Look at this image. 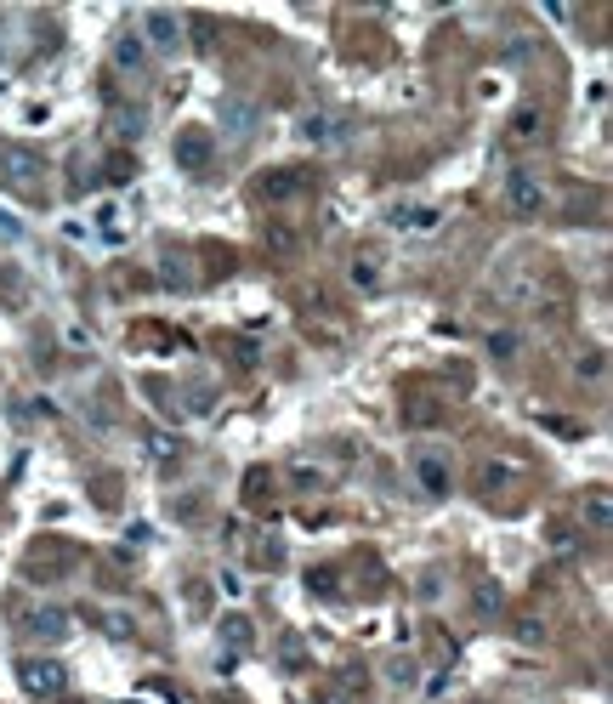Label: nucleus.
<instances>
[{
  "instance_id": "nucleus-1",
  "label": "nucleus",
  "mask_w": 613,
  "mask_h": 704,
  "mask_svg": "<svg viewBox=\"0 0 613 704\" xmlns=\"http://www.w3.org/2000/svg\"><path fill=\"white\" fill-rule=\"evenodd\" d=\"M0 188L18 199H40V188H46V159L35 148H23V142H6L0 148Z\"/></svg>"
},
{
  "instance_id": "nucleus-2",
  "label": "nucleus",
  "mask_w": 613,
  "mask_h": 704,
  "mask_svg": "<svg viewBox=\"0 0 613 704\" xmlns=\"http://www.w3.org/2000/svg\"><path fill=\"white\" fill-rule=\"evenodd\" d=\"M142 46H154V52H165V57H176L182 52V18L176 12H165V6H148L142 12Z\"/></svg>"
},
{
  "instance_id": "nucleus-3",
  "label": "nucleus",
  "mask_w": 613,
  "mask_h": 704,
  "mask_svg": "<svg viewBox=\"0 0 613 704\" xmlns=\"http://www.w3.org/2000/svg\"><path fill=\"white\" fill-rule=\"evenodd\" d=\"M18 676L35 699H57V693L69 687V665H63V659H23Z\"/></svg>"
},
{
  "instance_id": "nucleus-4",
  "label": "nucleus",
  "mask_w": 613,
  "mask_h": 704,
  "mask_svg": "<svg viewBox=\"0 0 613 704\" xmlns=\"http://www.w3.org/2000/svg\"><path fill=\"white\" fill-rule=\"evenodd\" d=\"M313 194V171H296V165H279V171L262 176V199L267 205H290V199Z\"/></svg>"
},
{
  "instance_id": "nucleus-5",
  "label": "nucleus",
  "mask_w": 613,
  "mask_h": 704,
  "mask_svg": "<svg viewBox=\"0 0 613 704\" xmlns=\"http://www.w3.org/2000/svg\"><path fill=\"white\" fill-rule=\"evenodd\" d=\"M506 205L517 216H540L545 211V182L540 171H511L506 176Z\"/></svg>"
},
{
  "instance_id": "nucleus-6",
  "label": "nucleus",
  "mask_w": 613,
  "mask_h": 704,
  "mask_svg": "<svg viewBox=\"0 0 613 704\" xmlns=\"http://www.w3.org/2000/svg\"><path fill=\"white\" fill-rule=\"evenodd\" d=\"M171 159L182 165V171H205V165L216 159V137H211V131H193V125H188V131H176Z\"/></svg>"
},
{
  "instance_id": "nucleus-7",
  "label": "nucleus",
  "mask_w": 613,
  "mask_h": 704,
  "mask_svg": "<svg viewBox=\"0 0 613 704\" xmlns=\"http://www.w3.org/2000/svg\"><path fill=\"white\" fill-rule=\"evenodd\" d=\"M545 125H551V114H545L540 103H523L506 120V142L511 148H534V142H545Z\"/></svg>"
},
{
  "instance_id": "nucleus-8",
  "label": "nucleus",
  "mask_w": 613,
  "mask_h": 704,
  "mask_svg": "<svg viewBox=\"0 0 613 704\" xmlns=\"http://www.w3.org/2000/svg\"><path fill=\"white\" fill-rule=\"evenodd\" d=\"M216 120H222V131H233V137H250V131L262 125V108L250 103V97H222Z\"/></svg>"
},
{
  "instance_id": "nucleus-9",
  "label": "nucleus",
  "mask_w": 613,
  "mask_h": 704,
  "mask_svg": "<svg viewBox=\"0 0 613 704\" xmlns=\"http://www.w3.org/2000/svg\"><path fill=\"white\" fill-rule=\"evenodd\" d=\"M29 631H35L40 642H63V636H69V608H57V602H40L35 614H29Z\"/></svg>"
},
{
  "instance_id": "nucleus-10",
  "label": "nucleus",
  "mask_w": 613,
  "mask_h": 704,
  "mask_svg": "<svg viewBox=\"0 0 613 704\" xmlns=\"http://www.w3.org/2000/svg\"><path fill=\"white\" fill-rule=\"evenodd\" d=\"M438 222H443L438 205H398V211H392V228L398 233H432Z\"/></svg>"
},
{
  "instance_id": "nucleus-11",
  "label": "nucleus",
  "mask_w": 613,
  "mask_h": 704,
  "mask_svg": "<svg viewBox=\"0 0 613 704\" xmlns=\"http://www.w3.org/2000/svg\"><path fill=\"white\" fill-rule=\"evenodd\" d=\"M301 137L318 142V148H330V142L347 137V120H335V114H307V120H301Z\"/></svg>"
},
{
  "instance_id": "nucleus-12",
  "label": "nucleus",
  "mask_w": 613,
  "mask_h": 704,
  "mask_svg": "<svg viewBox=\"0 0 613 704\" xmlns=\"http://www.w3.org/2000/svg\"><path fill=\"white\" fill-rule=\"evenodd\" d=\"M415 477L426 494H449V460L443 455H415Z\"/></svg>"
},
{
  "instance_id": "nucleus-13",
  "label": "nucleus",
  "mask_w": 613,
  "mask_h": 704,
  "mask_svg": "<svg viewBox=\"0 0 613 704\" xmlns=\"http://www.w3.org/2000/svg\"><path fill=\"white\" fill-rule=\"evenodd\" d=\"M142 63H148V46H142L137 29H125V35L114 40V69H131V74H137Z\"/></svg>"
},
{
  "instance_id": "nucleus-14",
  "label": "nucleus",
  "mask_w": 613,
  "mask_h": 704,
  "mask_svg": "<svg viewBox=\"0 0 613 704\" xmlns=\"http://www.w3.org/2000/svg\"><path fill=\"white\" fill-rule=\"evenodd\" d=\"M352 284H358V290H375V284H381V250H358V256H352Z\"/></svg>"
},
{
  "instance_id": "nucleus-15",
  "label": "nucleus",
  "mask_w": 613,
  "mask_h": 704,
  "mask_svg": "<svg viewBox=\"0 0 613 704\" xmlns=\"http://www.w3.org/2000/svg\"><path fill=\"white\" fill-rule=\"evenodd\" d=\"M517 352H523V335H517V330H506V324H500V330H489V358H500V364H511Z\"/></svg>"
},
{
  "instance_id": "nucleus-16",
  "label": "nucleus",
  "mask_w": 613,
  "mask_h": 704,
  "mask_svg": "<svg viewBox=\"0 0 613 704\" xmlns=\"http://www.w3.org/2000/svg\"><path fill=\"white\" fill-rule=\"evenodd\" d=\"M585 517H591L596 534H608V523H613V500H608V489H591V494H585Z\"/></svg>"
},
{
  "instance_id": "nucleus-17",
  "label": "nucleus",
  "mask_w": 613,
  "mask_h": 704,
  "mask_svg": "<svg viewBox=\"0 0 613 704\" xmlns=\"http://www.w3.org/2000/svg\"><path fill=\"white\" fill-rule=\"evenodd\" d=\"M108 131H114L120 142H131L142 131V108H114V114H108Z\"/></svg>"
},
{
  "instance_id": "nucleus-18",
  "label": "nucleus",
  "mask_w": 613,
  "mask_h": 704,
  "mask_svg": "<svg viewBox=\"0 0 613 704\" xmlns=\"http://www.w3.org/2000/svg\"><path fill=\"white\" fill-rule=\"evenodd\" d=\"M279 659H284L290 670H301V665H307V642H301L296 631H284V636H279Z\"/></svg>"
},
{
  "instance_id": "nucleus-19",
  "label": "nucleus",
  "mask_w": 613,
  "mask_h": 704,
  "mask_svg": "<svg viewBox=\"0 0 613 704\" xmlns=\"http://www.w3.org/2000/svg\"><path fill=\"white\" fill-rule=\"evenodd\" d=\"M506 608V591L500 585H477V614H500Z\"/></svg>"
},
{
  "instance_id": "nucleus-20",
  "label": "nucleus",
  "mask_w": 613,
  "mask_h": 704,
  "mask_svg": "<svg viewBox=\"0 0 613 704\" xmlns=\"http://www.w3.org/2000/svg\"><path fill=\"white\" fill-rule=\"evenodd\" d=\"M222 631H228V642H233V648H250V619H228Z\"/></svg>"
},
{
  "instance_id": "nucleus-21",
  "label": "nucleus",
  "mask_w": 613,
  "mask_h": 704,
  "mask_svg": "<svg viewBox=\"0 0 613 704\" xmlns=\"http://www.w3.org/2000/svg\"><path fill=\"white\" fill-rule=\"evenodd\" d=\"M432 421H443V409H432V404H415V409H409V426H432Z\"/></svg>"
},
{
  "instance_id": "nucleus-22",
  "label": "nucleus",
  "mask_w": 613,
  "mask_h": 704,
  "mask_svg": "<svg viewBox=\"0 0 613 704\" xmlns=\"http://www.w3.org/2000/svg\"><path fill=\"white\" fill-rule=\"evenodd\" d=\"M574 370L585 375V381H596V375H602V352H585V358H579Z\"/></svg>"
},
{
  "instance_id": "nucleus-23",
  "label": "nucleus",
  "mask_w": 613,
  "mask_h": 704,
  "mask_svg": "<svg viewBox=\"0 0 613 704\" xmlns=\"http://www.w3.org/2000/svg\"><path fill=\"white\" fill-rule=\"evenodd\" d=\"M290 472H296V483H301V489H318V466H307V460H296Z\"/></svg>"
},
{
  "instance_id": "nucleus-24",
  "label": "nucleus",
  "mask_w": 613,
  "mask_h": 704,
  "mask_svg": "<svg viewBox=\"0 0 613 704\" xmlns=\"http://www.w3.org/2000/svg\"><path fill=\"white\" fill-rule=\"evenodd\" d=\"M392 682H398V687H415V665H403V659H398V665H392Z\"/></svg>"
},
{
  "instance_id": "nucleus-25",
  "label": "nucleus",
  "mask_w": 613,
  "mask_h": 704,
  "mask_svg": "<svg viewBox=\"0 0 613 704\" xmlns=\"http://www.w3.org/2000/svg\"><path fill=\"white\" fill-rule=\"evenodd\" d=\"M517 636H523V642H540V619H517Z\"/></svg>"
},
{
  "instance_id": "nucleus-26",
  "label": "nucleus",
  "mask_w": 613,
  "mask_h": 704,
  "mask_svg": "<svg viewBox=\"0 0 613 704\" xmlns=\"http://www.w3.org/2000/svg\"><path fill=\"white\" fill-rule=\"evenodd\" d=\"M0 57H6V46H0Z\"/></svg>"
}]
</instances>
